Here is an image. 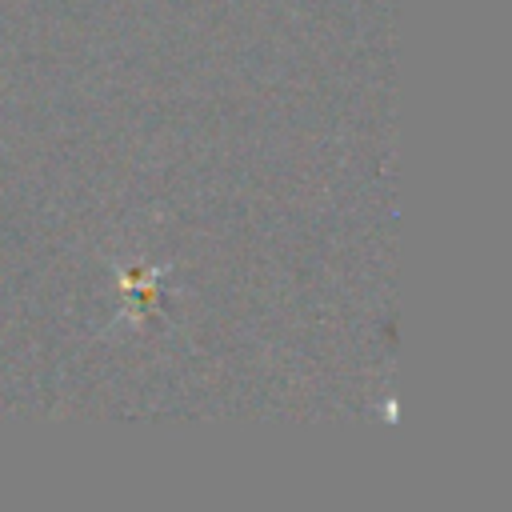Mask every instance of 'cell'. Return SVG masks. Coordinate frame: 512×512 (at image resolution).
<instances>
[{
	"instance_id": "cell-1",
	"label": "cell",
	"mask_w": 512,
	"mask_h": 512,
	"mask_svg": "<svg viewBox=\"0 0 512 512\" xmlns=\"http://www.w3.org/2000/svg\"><path fill=\"white\" fill-rule=\"evenodd\" d=\"M160 276H164V268H148V272H120V292H124V300H132V308H124V316L136 324L144 312H148V304H152V296H156V288H160Z\"/></svg>"
}]
</instances>
